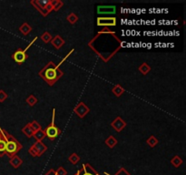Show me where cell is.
<instances>
[{"label": "cell", "mask_w": 186, "mask_h": 175, "mask_svg": "<svg viewBox=\"0 0 186 175\" xmlns=\"http://www.w3.org/2000/svg\"><path fill=\"white\" fill-rule=\"evenodd\" d=\"M88 46L104 62H108L121 49L122 41L114 31L108 33L98 32L88 43Z\"/></svg>", "instance_id": "obj_1"}, {"label": "cell", "mask_w": 186, "mask_h": 175, "mask_svg": "<svg viewBox=\"0 0 186 175\" xmlns=\"http://www.w3.org/2000/svg\"><path fill=\"white\" fill-rule=\"evenodd\" d=\"M38 75L49 86H53L59 80L61 77L64 76V72L60 70L59 67L57 65H54L53 61H50L44 67L43 69L39 71Z\"/></svg>", "instance_id": "obj_2"}, {"label": "cell", "mask_w": 186, "mask_h": 175, "mask_svg": "<svg viewBox=\"0 0 186 175\" xmlns=\"http://www.w3.org/2000/svg\"><path fill=\"white\" fill-rule=\"evenodd\" d=\"M4 133H5L6 141H7L6 154L9 157V158H12L13 156L16 155V153L20 150H22L23 145L18 142L13 135L8 133L7 131H4Z\"/></svg>", "instance_id": "obj_3"}, {"label": "cell", "mask_w": 186, "mask_h": 175, "mask_svg": "<svg viewBox=\"0 0 186 175\" xmlns=\"http://www.w3.org/2000/svg\"><path fill=\"white\" fill-rule=\"evenodd\" d=\"M54 119H55V109H53V114H52V120L50 125L45 130L46 136L50 139V141H54L55 138H57L61 134V130L58 129L54 125Z\"/></svg>", "instance_id": "obj_4"}, {"label": "cell", "mask_w": 186, "mask_h": 175, "mask_svg": "<svg viewBox=\"0 0 186 175\" xmlns=\"http://www.w3.org/2000/svg\"><path fill=\"white\" fill-rule=\"evenodd\" d=\"M47 150V146L43 142H35L28 150V152L33 157H40Z\"/></svg>", "instance_id": "obj_5"}, {"label": "cell", "mask_w": 186, "mask_h": 175, "mask_svg": "<svg viewBox=\"0 0 186 175\" xmlns=\"http://www.w3.org/2000/svg\"><path fill=\"white\" fill-rule=\"evenodd\" d=\"M97 26L98 27H115L116 26V19L114 16H99L97 17Z\"/></svg>", "instance_id": "obj_6"}, {"label": "cell", "mask_w": 186, "mask_h": 175, "mask_svg": "<svg viewBox=\"0 0 186 175\" xmlns=\"http://www.w3.org/2000/svg\"><path fill=\"white\" fill-rule=\"evenodd\" d=\"M89 111H90L89 108L86 106L84 102H79L74 109V112L76 113L80 119L85 118L89 113Z\"/></svg>", "instance_id": "obj_7"}, {"label": "cell", "mask_w": 186, "mask_h": 175, "mask_svg": "<svg viewBox=\"0 0 186 175\" xmlns=\"http://www.w3.org/2000/svg\"><path fill=\"white\" fill-rule=\"evenodd\" d=\"M12 58H13V59L16 63L22 64V63H24L26 60V59L28 58V56L26 54V52L24 51V49L19 48V49H17L16 51H15V53L12 55Z\"/></svg>", "instance_id": "obj_8"}, {"label": "cell", "mask_w": 186, "mask_h": 175, "mask_svg": "<svg viewBox=\"0 0 186 175\" xmlns=\"http://www.w3.org/2000/svg\"><path fill=\"white\" fill-rule=\"evenodd\" d=\"M111 126L116 132H121L125 128L126 123L121 117H116L113 121H112Z\"/></svg>", "instance_id": "obj_9"}, {"label": "cell", "mask_w": 186, "mask_h": 175, "mask_svg": "<svg viewBox=\"0 0 186 175\" xmlns=\"http://www.w3.org/2000/svg\"><path fill=\"white\" fill-rule=\"evenodd\" d=\"M79 175H100L89 163L83 164L82 168L78 170Z\"/></svg>", "instance_id": "obj_10"}, {"label": "cell", "mask_w": 186, "mask_h": 175, "mask_svg": "<svg viewBox=\"0 0 186 175\" xmlns=\"http://www.w3.org/2000/svg\"><path fill=\"white\" fill-rule=\"evenodd\" d=\"M116 12L115 6H98L97 7V13L99 15H113Z\"/></svg>", "instance_id": "obj_11"}, {"label": "cell", "mask_w": 186, "mask_h": 175, "mask_svg": "<svg viewBox=\"0 0 186 175\" xmlns=\"http://www.w3.org/2000/svg\"><path fill=\"white\" fill-rule=\"evenodd\" d=\"M6 148H7L6 136L4 133V130L0 127V157H3L6 154Z\"/></svg>", "instance_id": "obj_12"}, {"label": "cell", "mask_w": 186, "mask_h": 175, "mask_svg": "<svg viewBox=\"0 0 186 175\" xmlns=\"http://www.w3.org/2000/svg\"><path fill=\"white\" fill-rule=\"evenodd\" d=\"M50 42L55 49H60L65 45V40L59 35H57L55 37H54Z\"/></svg>", "instance_id": "obj_13"}, {"label": "cell", "mask_w": 186, "mask_h": 175, "mask_svg": "<svg viewBox=\"0 0 186 175\" xmlns=\"http://www.w3.org/2000/svg\"><path fill=\"white\" fill-rule=\"evenodd\" d=\"M23 163V161L22 159L20 158L19 156H17V155H15L13 156L12 158H10V161H9V164L14 168V169H17V168H19Z\"/></svg>", "instance_id": "obj_14"}, {"label": "cell", "mask_w": 186, "mask_h": 175, "mask_svg": "<svg viewBox=\"0 0 186 175\" xmlns=\"http://www.w3.org/2000/svg\"><path fill=\"white\" fill-rule=\"evenodd\" d=\"M104 143H105L106 146H108L110 149H113L114 147H115V146L117 145L118 142H117V139H116V138H115V136L110 135V136L105 139Z\"/></svg>", "instance_id": "obj_15"}, {"label": "cell", "mask_w": 186, "mask_h": 175, "mask_svg": "<svg viewBox=\"0 0 186 175\" xmlns=\"http://www.w3.org/2000/svg\"><path fill=\"white\" fill-rule=\"evenodd\" d=\"M112 92H113L114 95H115L116 97H121L125 92V90H124V88H123L121 85L116 84L113 87V89H112Z\"/></svg>", "instance_id": "obj_16"}, {"label": "cell", "mask_w": 186, "mask_h": 175, "mask_svg": "<svg viewBox=\"0 0 186 175\" xmlns=\"http://www.w3.org/2000/svg\"><path fill=\"white\" fill-rule=\"evenodd\" d=\"M30 4H31V5H32V6H33V7H35L37 11H38V12H39V13H40L43 16H46L49 14V13L46 10V8H44V7H40L38 4H37L35 0H32V1L30 2Z\"/></svg>", "instance_id": "obj_17"}, {"label": "cell", "mask_w": 186, "mask_h": 175, "mask_svg": "<svg viewBox=\"0 0 186 175\" xmlns=\"http://www.w3.org/2000/svg\"><path fill=\"white\" fill-rule=\"evenodd\" d=\"M138 70L140 71V73L143 76L147 75L149 72L151 71V67L149 66L146 62H143L141 66H139L138 67Z\"/></svg>", "instance_id": "obj_18"}, {"label": "cell", "mask_w": 186, "mask_h": 175, "mask_svg": "<svg viewBox=\"0 0 186 175\" xmlns=\"http://www.w3.org/2000/svg\"><path fill=\"white\" fill-rule=\"evenodd\" d=\"M19 31H20L23 35H25V36H27V35L32 31V27H31L28 23L25 22V23H23V24L21 25V27H19Z\"/></svg>", "instance_id": "obj_19"}, {"label": "cell", "mask_w": 186, "mask_h": 175, "mask_svg": "<svg viewBox=\"0 0 186 175\" xmlns=\"http://www.w3.org/2000/svg\"><path fill=\"white\" fill-rule=\"evenodd\" d=\"M33 137L35 139V141H36V142H43V139H44L46 136L45 131L39 130V131H37L34 132Z\"/></svg>", "instance_id": "obj_20"}, {"label": "cell", "mask_w": 186, "mask_h": 175, "mask_svg": "<svg viewBox=\"0 0 186 175\" xmlns=\"http://www.w3.org/2000/svg\"><path fill=\"white\" fill-rule=\"evenodd\" d=\"M50 4L53 7V10L54 11H58L64 6V3L61 0H50Z\"/></svg>", "instance_id": "obj_21"}, {"label": "cell", "mask_w": 186, "mask_h": 175, "mask_svg": "<svg viewBox=\"0 0 186 175\" xmlns=\"http://www.w3.org/2000/svg\"><path fill=\"white\" fill-rule=\"evenodd\" d=\"M182 162H183V161H182V159L181 158L180 156H178V155H175L174 158L171 160V164L174 167V168H179L182 164Z\"/></svg>", "instance_id": "obj_22"}, {"label": "cell", "mask_w": 186, "mask_h": 175, "mask_svg": "<svg viewBox=\"0 0 186 175\" xmlns=\"http://www.w3.org/2000/svg\"><path fill=\"white\" fill-rule=\"evenodd\" d=\"M158 139H157V138L155 137V136H154V135H152V136H150L147 139H146V143L148 144V146H150L151 148H154L157 144H158Z\"/></svg>", "instance_id": "obj_23"}, {"label": "cell", "mask_w": 186, "mask_h": 175, "mask_svg": "<svg viewBox=\"0 0 186 175\" xmlns=\"http://www.w3.org/2000/svg\"><path fill=\"white\" fill-rule=\"evenodd\" d=\"M66 20L71 24V25H74L77 21H78V16L76 13H70L67 16H66Z\"/></svg>", "instance_id": "obj_24"}, {"label": "cell", "mask_w": 186, "mask_h": 175, "mask_svg": "<svg viewBox=\"0 0 186 175\" xmlns=\"http://www.w3.org/2000/svg\"><path fill=\"white\" fill-rule=\"evenodd\" d=\"M22 132H23L27 138H31V137H33V135H34V131H32V129H31L29 123H27L26 126H24V127L22 128Z\"/></svg>", "instance_id": "obj_25"}, {"label": "cell", "mask_w": 186, "mask_h": 175, "mask_svg": "<svg viewBox=\"0 0 186 175\" xmlns=\"http://www.w3.org/2000/svg\"><path fill=\"white\" fill-rule=\"evenodd\" d=\"M26 102L29 105L30 107H34L35 105L38 102V99H37V98L34 95H29L26 99Z\"/></svg>", "instance_id": "obj_26"}, {"label": "cell", "mask_w": 186, "mask_h": 175, "mask_svg": "<svg viewBox=\"0 0 186 175\" xmlns=\"http://www.w3.org/2000/svg\"><path fill=\"white\" fill-rule=\"evenodd\" d=\"M80 161V157L76 154V153H72L69 157H68V162H71L72 164L76 165Z\"/></svg>", "instance_id": "obj_27"}, {"label": "cell", "mask_w": 186, "mask_h": 175, "mask_svg": "<svg viewBox=\"0 0 186 175\" xmlns=\"http://www.w3.org/2000/svg\"><path fill=\"white\" fill-rule=\"evenodd\" d=\"M52 39H53V37L51 36V34H50L49 32H47V31L44 32V33H43V35L41 36V39H42V41H43L44 43H46V44L49 43V42L52 40Z\"/></svg>", "instance_id": "obj_28"}, {"label": "cell", "mask_w": 186, "mask_h": 175, "mask_svg": "<svg viewBox=\"0 0 186 175\" xmlns=\"http://www.w3.org/2000/svg\"><path fill=\"white\" fill-rule=\"evenodd\" d=\"M29 125H30V127H31V129H32V131H33L34 132H35V131H39V130H42L41 125H40L36 120H33L32 122H30Z\"/></svg>", "instance_id": "obj_29"}, {"label": "cell", "mask_w": 186, "mask_h": 175, "mask_svg": "<svg viewBox=\"0 0 186 175\" xmlns=\"http://www.w3.org/2000/svg\"><path fill=\"white\" fill-rule=\"evenodd\" d=\"M35 1H36V3L38 4L40 7H42L44 8L50 3V0H35Z\"/></svg>", "instance_id": "obj_30"}, {"label": "cell", "mask_w": 186, "mask_h": 175, "mask_svg": "<svg viewBox=\"0 0 186 175\" xmlns=\"http://www.w3.org/2000/svg\"><path fill=\"white\" fill-rule=\"evenodd\" d=\"M57 175H67V171L64 167H59L57 170H55Z\"/></svg>", "instance_id": "obj_31"}, {"label": "cell", "mask_w": 186, "mask_h": 175, "mask_svg": "<svg viewBox=\"0 0 186 175\" xmlns=\"http://www.w3.org/2000/svg\"><path fill=\"white\" fill-rule=\"evenodd\" d=\"M107 175H109V174H107ZM115 175H131V174H130L124 168H121L116 171V173Z\"/></svg>", "instance_id": "obj_32"}, {"label": "cell", "mask_w": 186, "mask_h": 175, "mask_svg": "<svg viewBox=\"0 0 186 175\" xmlns=\"http://www.w3.org/2000/svg\"><path fill=\"white\" fill-rule=\"evenodd\" d=\"M8 95L2 90H0V102H4L7 99Z\"/></svg>", "instance_id": "obj_33"}, {"label": "cell", "mask_w": 186, "mask_h": 175, "mask_svg": "<svg viewBox=\"0 0 186 175\" xmlns=\"http://www.w3.org/2000/svg\"><path fill=\"white\" fill-rule=\"evenodd\" d=\"M45 175H57V173H55V171H54V170L50 169Z\"/></svg>", "instance_id": "obj_34"}, {"label": "cell", "mask_w": 186, "mask_h": 175, "mask_svg": "<svg viewBox=\"0 0 186 175\" xmlns=\"http://www.w3.org/2000/svg\"><path fill=\"white\" fill-rule=\"evenodd\" d=\"M45 8H46V10L48 13H50V12H52V11H53V7L51 6V4H50V3H49V4H48V5H47Z\"/></svg>", "instance_id": "obj_35"}, {"label": "cell", "mask_w": 186, "mask_h": 175, "mask_svg": "<svg viewBox=\"0 0 186 175\" xmlns=\"http://www.w3.org/2000/svg\"><path fill=\"white\" fill-rule=\"evenodd\" d=\"M111 31H113V30H111L109 27H104L102 30H100L99 32H101V33H108V32H111Z\"/></svg>", "instance_id": "obj_36"}, {"label": "cell", "mask_w": 186, "mask_h": 175, "mask_svg": "<svg viewBox=\"0 0 186 175\" xmlns=\"http://www.w3.org/2000/svg\"><path fill=\"white\" fill-rule=\"evenodd\" d=\"M74 175H79V172H78V171H77V172H76V174H74Z\"/></svg>", "instance_id": "obj_37"}]
</instances>
